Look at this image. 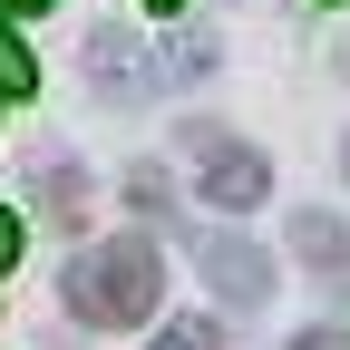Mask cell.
I'll return each instance as SVG.
<instances>
[{
  "label": "cell",
  "instance_id": "obj_1",
  "mask_svg": "<svg viewBox=\"0 0 350 350\" xmlns=\"http://www.w3.org/2000/svg\"><path fill=\"white\" fill-rule=\"evenodd\" d=\"M68 312L78 321H98V331H126V321H146L156 312V292H165V262H156V243L146 234H117V243H88L78 262H68Z\"/></svg>",
  "mask_w": 350,
  "mask_h": 350
},
{
  "label": "cell",
  "instance_id": "obj_2",
  "mask_svg": "<svg viewBox=\"0 0 350 350\" xmlns=\"http://www.w3.org/2000/svg\"><path fill=\"white\" fill-rule=\"evenodd\" d=\"M185 146L204 156V204H224V214H243V204H262V195H273V165H262L253 146H234V137H214V126H195Z\"/></svg>",
  "mask_w": 350,
  "mask_h": 350
},
{
  "label": "cell",
  "instance_id": "obj_3",
  "mask_svg": "<svg viewBox=\"0 0 350 350\" xmlns=\"http://www.w3.org/2000/svg\"><path fill=\"white\" fill-rule=\"evenodd\" d=\"M88 88H98L107 107H137L146 88H156V68H146V49L126 29H88Z\"/></svg>",
  "mask_w": 350,
  "mask_h": 350
},
{
  "label": "cell",
  "instance_id": "obj_4",
  "mask_svg": "<svg viewBox=\"0 0 350 350\" xmlns=\"http://www.w3.org/2000/svg\"><path fill=\"white\" fill-rule=\"evenodd\" d=\"M195 262H204V282L224 292V301H262V292H273V262H262L243 234H204V253H195Z\"/></svg>",
  "mask_w": 350,
  "mask_h": 350
},
{
  "label": "cell",
  "instance_id": "obj_5",
  "mask_svg": "<svg viewBox=\"0 0 350 350\" xmlns=\"http://www.w3.org/2000/svg\"><path fill=\"white\" fill-rule=\"evenodd\" d=\"M292 253L312 262V273H350V234H340V214H292Z\"/></svg>",
  "mask_w": 350,
  "mask_h": 350
},
{
  "label": "cell",
  "instance_id": "obj_6",
  "mask_svg": "<svg viewBox=\"0 0 350 350\" xmlns=\"http://www.w3.org/2000/svg\"><path fill=\"white\" fill-rule=\"evenodd\" d=\"M29 88H39V59L20 49V29L0 20V98H29Z\"/></svg>",
  "mask_w": 350,
  "mask_h": 350
},
{
  "label": "cell",
  "instance_id": "obj_7",
  "mask_svg": "<svg viewBox=\"0 0 350 350\" xmlns=\"http://www.w3.org/2000/svg\"><path fill=\"white\" fill-rule=\"evenodd\" d=\"M39 204H49L59 224H78V204H88V175H78V165H49V175H39Z\"/></svg>",
  "mask_w": 350,
  "mask_h": 350
},
{
  "label": "cell",
  "instance_id": "obj_8",
  "mask_svg": "<svg viewBox=\"0 0 350 350\" xmlns=\"http://www.w3.org/2000/svg\"><path fill=\"white\" fill-rule=\"evenodd\" d=\"M146 350H224V331H214V321H165Z\"/></svg>",
  "mask_w": 350,
  "mask_h": 350
},
{
  "label": "cell",
  "instance_id": "obj_9",
  "mask_svg": "<svg viewBox=\"0 0 350 350\" xmlns=\"http://www.w3.org/2000/svg\"><path fill=\"white\" fill-rule=\"evenodd\" d=\"M10 262H20V214L0 204V273H10Z\"/></svg>",
  "mask_w": 350,
  "mask_h": 350
},
{
  "label": "cell",
  "instance_id": "obj_10",
  "mask_svg": "<svg viewBox=\"0 0 350 350\" xmlns=\"http://www.w3.org/2000/svg\"><path fill=\"white\" fill-rule=\"evenodd\" d=\"M292 350H350V340H340V331H301Z\"/></svg>",
  "mask_w": 350,
  "mask_h": 350
},
{
  "label": "cell",
  "instance_id": "obj_11",
  "mask_svg": "<svg viewBox=\"0 0 350 350\" xmlns=\"http://www.w3.org/2000/svg\"><path fill=\"white\" fill-rule=\"evenodd\" d=\"M0 10H49V0H0Z\"/></svg>",
  "mask_w": 350,
  "mask_h": 350
},
{
  "label": "cell",
  "instance_id": "obj_12",
  "mask_svg": "<svg viewBox=\"0 0 350 350\" xmlns=\"http://www.w3.org/2000/svg\"><path fill=\"white\" fill-rule=\"evenodd\" d=\"M146 10H185V0H146Z\"/></svg>",
  "mask_w": 350,
  "mask_h": 350
},
{
  "label": "cell",
  "instance_id": "obj_13",
  "mask_svg": "<svg viewBox=\"0 0 350 350\" xmlns=\"http://www.w3.org/2000/svg\"><path fill=\"white\" fill-rule=\"evenodd\" d=\"M340 68H350V49H340Z\"/></svg>",
  "mask_w": 350,
  "mask_h": 350
},
{
  "label": "cell",
  "instance_id": "obj_14",
  "mask_svg": "<svg viewBox=\"0 0 350 350\" xmlns=\"http://www.w3.org/2000/svg\"><path fill=\"white\" fill-rule=\"evenodd\" d=\"M340 156H350V146H340Z\"/></svg>",
  "mask_w": 350,
  "mask_h": 350
}]
</instances>
